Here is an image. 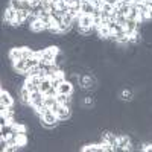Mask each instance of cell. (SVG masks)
Wrapping results in <instances>:
<instances>
[{
    "label": "cell",
    "mask_w": 152,
    "mask_h": 152,
    "mask_svg": "<svg viewBox=\"0 0 152 152\" xmlns=\"http://www.w3.org/2000/svg\"><path fill=\"white\" fill-rule=\"evenodd\" d=\"M59 52H61V50H59V47H56V46H50V47H47V49H43V50H41V59H46V61H49V62H53V61H55V56H56Z\"/></svg>",
    "instance_id": "cell-1"
},
{
    "label": "cell",
    "mask_w": 152,
    "mask_h": 152,
    "mask_svg": "<svg viewBox=\"0 0 152 152\" xmlns=\"http://www.w3.org/2000/svg\"><path fill=\"white\" fill-rule=\"evenodd\" d=\"M15 20H17V11L14 8L8 6L5 9V24L6 26H14Z\"/></svg>",
    "instance_id": "cell-2"
},
{
    "label": "cell",
    "mask_w": 152,
    "mask_h": 152,
    "mask_svg": "<svg viewBox=\"0 0 152 152\" xmlns=\"http://www.w3.org/2000/svg\"><path fill=\"white\" fill-rule=\"evenodd\" d=\"M70 116H72V110H70V107H66V105H61V104H59L58 111H56V117H58V120H59V122L69 120Z\"/></svg>",
    "instance_id": "cell-3"
},
{
    "label": "cell",
    "mask_w": 152,
    "mask_h": 152,
    "mask_svg": "<svg viewBox=\"0 0 152 152\" xmlns=\"http://www.w3.org/2000/svg\"><path fill=\"white\" fill-rule=\"evenodd\" d=\"M0 105H3V107H14V99L11 97V93L8 90H3L2 88V91H0Z\"/></svg>",
    "instance_id": "cell-4"
},
{
    "label": "cell",
    "mask_w": 152,
    "mask_h": 152,
    "mask_svg": "<svg viewBox=\"0 0 152 152\" xmlns=\"http://www.w3.org/2000/svg\"><path fill=\"white\" fill-rule=\"evenodd\" d=\"M81 12H82V14L93 15L94 6H93V3H91V0H81Z\"/></svg>",
    "instance_id": "cell-5"
},
{
    "label": "cell",
    "mask_w": 152,
    "mask_h": 152,
    "mask_svg": "<svg viewBox=\"0 0 152 152\" xmlns=\"http://www.w3.org/2000/svg\"><path fill=\"white\" fill-rule=\"evenodd\" d=\"M9 59L14 62L18 59H23V47H12L9 50Z\"/></svg>",
    "instance_id": "cell-6"
},
{
    "label": "cell",
    "mask_w": 152,
    "mask_h": 152,
    "mask_svg": "<svg viewBox=\"0 0 152 152\" xmlns=\"http://www.w3.org/2000/svg\"><path fill=\"white\" fill-rule=\"evenodd\" d=\"M56 90H58V94H72L73 93V85L69 81H64Z\"/></svg>",
    "instance_id": "cell-7"
},
{
    "label": "cell",
    "mask_w": 152,
    "mask_h": 152,
    "mask_svg": "<svg viewBox=\"0 0 152 152\" xmlns=\"http://www.w3.org/2000/svg\"><path fill=\"white\" fill-rule=\"evenodd\" d=\"M78 21L81 26L88 28V26H93V15H88V14H81L78 17Z\"/></svg>",
    "instance_id": "cell-8"
},
{
    "label": "cell",
    "mask_w": 152,
    "mask_h": 152,
    "mask_svg": "<svg viewBox=\"0 0 152 152\" xmlns=\"http://www.w3.org/2000/svg\"><path fill=\"white\" fill-rule=\"evenodd\" d=\"M56 102L61 105L70 107L72 105V94H56Z\"/></svg>",
    "instance_id": "cell-9"
},
{
    "label": "cell",
    "mask_w": 152,
    "mask_h": 152,
    "mask_svg": "<svg viewBox=\"0 0 152 152\" xmlns=\"http://www.w3.org/2000/svg\"><path fill=\"white\" fill-rule=\"evenodd\" d=\"M31 31L34 32V34H41V32H44V23L38 18L32 26H31Z\"/></svg>",
    "instance_id": "cell-10"
},
{
    "label": "cell",
    "mask_w": 152,
    "mask_h": 152,
    "mask_svg": "<svg viewBox=\"0 0 152 152\" xmlns=\"http://www.w3.org/2000/svg\"><path fill=\"white\" fill-rule=\"evenodd\" d=\"M52 87V82H50V78H46V79H43L41 81V84H40V90L43 91V93H46L49 88Z\"/></svg>",
    "instance_id": "cell-11"
},
{
    "label": "cell",
    "mask_w": 152,
    "mask_h": 152,
    "mask_svg": "<svg viewBox=\"0 0 152 152\" xmlns=\"http://www.w3.org/2000/svg\"><path fill=\"white\" fill-rule=\"evenodd\" d=\"M56 104V96H46L44 97V105L47 108H52Z\"/></svg>",
    "instance_id": "cell-12"
},
{
    "label": "cell",
    "mask_w": 152,
    "mask_h": 152,
    "mask_svg": "<svg viewBox=\"0 0 152 152\" xmlns=\"http://www.w3.org/2000/svg\"><path fill=\"white\" fill-rule=\"evenodd\" d=\"M9 6L14 8L15 11H20V9H23V2L21 0H9Z\"/></svg>",
    "instance_id": "cell-13"
},
{
    "label": "cell",
    "mask_w": 152,
    "mask_h": 152,
    "mask_svg": "<svg viewBox=\"0 0 152 152\" xmlns=\"http://www.w3.org/2000/svg\"><path fill=\"white\" fill-rule=\"evenodd\" d=\"M120 96H122L123 100H128V102H129V100H132V96H134V94H132V90H128V88H125Z\"/></svg>",
    "instance_id": "cell-14"
},
{
    "label": "cell",
    "mask_w": 152,
    "mask_h": 152,
    "mask_svg": "<svg viewBox=\"0 0 152 152\" xmlns=\"http://www.w3.org/2000/svg\"><path fill=\"white\" fill-rule=\"evenodd\" d=\"M93 105H94V97H93V96H85V97H84V107L90 108V107H93Z\"/></svg>",
    "instance_id": "cell-15"
},
{
    "label": "cell",
    "mask_w": 152,
    "mask_h": 152,
    "mask_svg": "<svg viewBox=\"0 0 152 152\" xmlns=\"http://www.w3.org/2000/svg\"><path fill=\"white\" fill-rule=\"evenodd\" d=\"M116 21H117L119 24H122V26H125V24H126V21H128V17H126V15H123V14H117V18H116Z\"/></svg>",
    "instance_id": "cell-16"
},
{
    "label": "cell",
    "mask_w": 152,
    "mask_h": 152,
    "mask_svg": "<svg viewBox=\"0 0 152 152\" xmlns=\"http://www.w3.org/2000/svg\"><path fill=\"white\" fill-rule=\"evenodd\" d=\"M44 94H46V96H56V94H58V90H56L55 87H50Z\"/></svg>",
    "instance_id": "cell-17"
},
{
    "label": "cell",
    "mask_w": 152,
    "mask_h": 152,
    "mask_svg": "<svg viewBox=\"0 0 152 152\" xmlns=\"http://www.w3.org/2000/svg\"><path fill=\"white\" fill-rule=\"evenodd\" d=\"M114 8H116V6H113V5H110V3H104V6H102V9L104 11H107V12H113L114 11Z\"/></svg>",
    "instance_id": "cell-18"
},
{
    "label": "cell",
    "mask_w": 152,
    "mask_h": 152,
    "mask_svg": "<svg viewBox=\"0 0 152 152\" xmlns=\"http://www.w3.org/2000/svg\"><path fill=\"white\" fill-rule=\"evenodd\" d=\"M128 2H132V0H128Z\"/></svg>",
    "instance_id": "cell-19"
}]
</instances>
